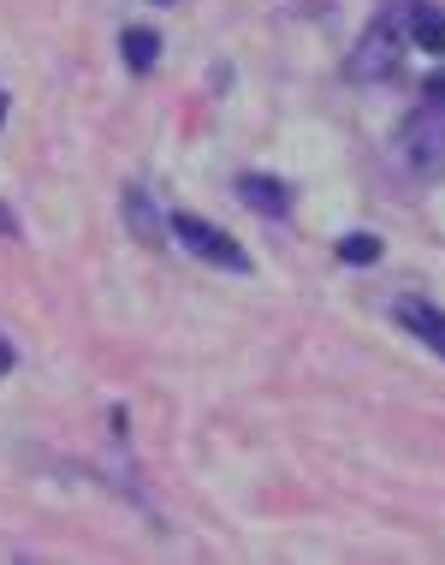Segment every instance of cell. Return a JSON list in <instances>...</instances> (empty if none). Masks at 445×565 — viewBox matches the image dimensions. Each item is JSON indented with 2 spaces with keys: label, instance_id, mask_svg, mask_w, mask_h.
I'll use <instances>...</instances> for the list:
<instances>
[{
  "label": "cell",
  "instance_id": "3",
  "mask_svg": "<svg viewBox=\"0 0 445 565\" xmlns=\"http://www.w3.org/2000/svg\"><path fill=\"white\" fill-rule=\"evenodd\" d=\"M173 238H178L191 256H203V263H220V268H238V274L250 268V256H243L238 244L226 238L214 221H203V215H178V221H173Z\"/></svg>",
  "mask_w": 445,
  "mask_h": 565
},
{
  "label": "cell",
  "instance_id": "4",
  "mask_svg": "<svg viewBox=\"0 0 445 565\" xmlns=\"http://www.w3.org/2000/svg\"><path fill=\"white\" fill-rule=\"evenodd\" d=\"M238 196L256 215H285L291 209V185L285 179H268V173H238Z\"/></svg>",
  "mask_w": 445,
  "mask_h": 565
},
{
  "label": "cell",
  "instance_id": "7",
  "mask_svg": "<svg viewBox=\"0 0 445 565\" xmlns=\"http://www.w3.org/2000/svg\"><path fill=\"white\" fill-rule=\"evenodd\" d=\"M398 322H404L410 333H422V340L434 345V351H445V316H439V310H427V303L404 298V303H398Z\"/></svg>",
  "mask_w": 445,
  "mask_h": 565
},
{
  "label": "cell",
  "instance_id": "8",
  "mask_svg": "<svg viewBox=\"0 0 445 565\" xmlns=\"http://www.w3.org/2000/svg\"><path fill=\"white\" fill-rule=\"evenodd\" d=\"M155 54H161L155 30H126V66L131 72H149V66H155Z\"/></svg>",
  "mask_w": 445,
  "mask_h": 565
},
{
  "label": "cell",
  "instance_id": "1",
  "mask_svg": "<svg viewBox=\"0 0 445 565\" xmlns=\"http://www.w3.org/2000/svg\"><path fill=\"white\" fill-rule=\"evenodd\" d=\"M404 12H410V0H398V7H387L375 24L362 30L357 54H350V78H357V84H375V78H387V72L398 66V42H404Z\"/></svg>",
  "mask_w": 445,
  "mask_h": 565
},
{
  "label": "cell",
  "instance_id": "10",
  "mask_svg": "<svg viewBox=\"0 0 445 565\" xmlns=\"http://www.w3.org/2000/svg\"><path fill=\"white\" fill-rule=\"evenodd\" d=\"M427 96H434V102H445V72H434V84H427Z\"/></svg>",
  "mask_w": 445,
  "mask_h": 565
},
{
  "label": "cell",
  "instance_id": "2",
  "mask_svg": "<svg viewBox=\"0 0 445 565\" xmlns=\"http://www.w3.org/2000/svg\"><path fill=\"white\" fill-rule=\"evenodd\" d=\"M398 149H404V167L410 173H445V102H427L404 119L398 131Z\"/></svg>",
  "mask_w": 445,
  "mask_h": 565
},
{
  "label": "cell",
  "instance_id": "6",
  "mask_svg": "<svg viewBox=\"0 0 445 565\" xmlns=\"http://www.w3.org/2000/svg\"><path fill=\"white\" fill-rule=\"evenodd\" d=\"M126 226L143 244H161L166 238V221H161V209L149 203V191H126Z\"/></svg>",
  "mask_w": 445,
  "mask_h": 565
},
{
  "label": "cell",
  "instance_id": "9",
  "mask_svg": "<svg viewBox=\"0 0 445 565\" xmlns=\"http://www.w3.org/2000/svg\"><path fill=\"white\" fill-rule=\"evenodd\" d=\"M339 256H345V263H380V238H368V233H350V238L339 244Z\"/></svg>",
  "mask_w": 445,
  "mask_h": 565
},
{
  "label": "cell",
  "instance_id": "5",
  "mask_svg": "<svg viewBox=\"0 0 445 565\" xmlns=\"http://www.w3.org/2000/svg\"><path fill=\"white\" fill-rule=\"evenodd\" d=\"M404 30H410V42H416L422 54H445V12H439V7H427V0H410Z\"/></svg>",
  "mask_w": 445,
  "mask_h": 565
},
{
  "label": "cell",
  "instance_id": "12",
  "mask_svg": "<svg viewBox=\"0 0 445 565\" xmlns=\"http://www.w3.org/2000/svg\"><path fill=\"white\" fill-rule=\"evenodd\" d=\"M0 119H7V96H0Z\"/></svg>",
  "mask_w": 445,
  "mask_h": 565
},
{
  "label": "cell",
  "instance_id": "11",
  "mask_svg": "<svg viewBox=\"0 0 445 565\" xmlns=\"http://www.w3.org/2000/svg\"><path fill=\"white\" fill-rule=\"evenodd\" d=\"M7 370H12V345L0 340V375H7Z\"/></svg>",
  "mask_w": 445,
  "mask_h": 565
}]
</instances>
